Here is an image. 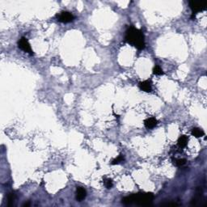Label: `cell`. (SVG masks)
<instances>
[{
	"mask_svg": "<svg viewBox=\"0 0 207 207\" xmlns=\"http://www.w3.org/2000/svg\"><path fill=\"white\" fill-rule=\"evenodd\" d=\"M154 199V195L151 193H134L130 196L125 197L122 199L124 205H137L140 206L151 205Z\"/></svg>",
	"mask_w": 207,
	"mask_h": 207,
	"instance_id": "1",
	"label": "cell"
},
{
	"mask_svg": "<svg viewBox=\"0 0 207 207\" xmlns=\"http://www.w3.org/2000/svg\"><path fill=\"white\" fill-rule=\"evenodd\" d=\"M125 41L134 45L138 50H142L145 48V37L142 32L133 26L129 27L125 33Z\"/></svg>",
	"mask_w": 207,
	"mask_h": 207,
	"instance_id": "2",
	"label": "cell"
},
{
	"mask_svg": "<svg viewBox=\"0 0 207 207\" xmlns=\"http://www.w3.org/2000/svg\"><path fill=\"white\" fill-rule=\"evenodd\" d=\"M189 7H190L193 14H198V12L204 11L206 7V2H197V1H190L189 2Z\"/></svg>",
	"mask_w": 207,
	"mask_h": 207,
	"instance_id": "3",
	"label": "cell"
},
{
	"mask_svg": "<svg viewBox=\"0 0 207 207\" xmlns=\"http://www.w3.org/2000/svg\"><path fill=\"white\" fill-rule=\"evenodd\" d=\"M58 21L61 23H70L75 19V16L72 13L69 12H62L57 16Z\"/></svg>",
	"mask_w": 207,
	"mask_h": 207,
	"instance_id": "4",
	"label": "cell"
},
{
	"mask_svg": "<svg viewBox=\"0 0 207 207\" xmlns=\"http://www.w3.org/2000/svg\"><path fill=\"white\" fill-rule=\"evenodd\" d=\"M18 46L21 50H23L25 53H28L29 54H33V50L30 46V44L28 43V40L27 38L21 37L18 41Z\"/></svg>",
	"mask_w": 207,
	"mask_h": 207,
	"instance_id": "5",
	"label": "cell"
},
{
	"mask_svg": "<svg viewBox=\"0 0 207 207\" xmlns=\"http://www.w3.org/2000/svg\"><path fill=\"white\" fill-rule=\"evenodd\" d=\"M87 196V192L85 190V188L82 187H77L76 189V199L79 202H82V200H84L85 198Z\"/></svg>",
	"mask_w": 207,
	"mask_h": 207,
	"instance_id": "6",
	"label": "cell"
},
{
	"mask_svg": "<svg viewBox=\"0 0 207 207\" xmlns=\"http://www.w3.org/2000/svg\"><path fill=\"white\" fill-rule=\"evenodd\" d=\"M139 87L142 91L146 92H150L152 90V85H151V82L149 80H146L143 82H139Z\"/></svg>",
	"mask_w": 207,
	"mask_h": 207,
	"instance_id": "7",
	"label": "cell"
},
{
	"mask_svg": "<svg viewBox=\"0 0 207 207\" xmlns=\"http://www.w3.org/2000/svg\"><path fill=\"white\" fill-rule=\"evenodd\" d=\"M144 125L147 129H153L154 127L157 125V120L155 118H147L146 120L144 121Z\"/></svg>",
	"mask_w": 207,
	"mask_h": 207,
	"instance_id": "8",
	"label": "cell"
},
{
	"mask_svg": "<svg viewBox=\"0 0 207 207\" xmlns=\"http://www.w3.org/2000/svg\"><path fill=\"white\" fill-rule=\"evenodd\" d=\"M188 137L185 136V135H181V137L179 138V139H178V146H179L180 148H184V147H185L186 146H187V144H188Z\"/></svg>",
	"mask_w": 207,
	"mask_h": 207,
	"instance_id": "9",
	"label": "cell"
},
{
	"mask_svg": "<svg viewBox=\"0 0 207 207\" xmlns=\"http://www.w3.org/2000/svg\"><path fill=\"white\" fill-rule=\"evenodd\" d=\"M191 134H192L193 136L196 137V138H201V137L205 135L204 131H203L202 129H199V128H193L192 129V131H191Z\"/></svg>",
	"mask_w": 207,
	"mask_h": 207,
	"instance_id": "10",
	"label": "cell"
},
{
	"mask_svg": "<svg viewBox=\"0 0 207 207\" xmlns=\"http://www.w3.org/2000/svg\"><path fill=\"white\" fill-rule=\"evenodd\" d=\"M16 199V194L14 193H11L7 196V201H8V205H12Z\"/></svg>",
	"mask_w": 207,
	"mask_h": 207,
	"instance_id": "11",
	"label": "cell"
},
{
	"mask_svg": "<svg viewBox=\"0 0 207 207\" xmlns=\"http://www.w3.org/2000/svg\"><path fill=\"white\" fill-rule=\"evenodd\" d=\"M123 161H124V156L122 155H120L118 158H116L115 160H113V162L111 163L113 165H115L118 164V163H120L123 162Z\"/></svg>",
	"mask_w": 207,
	"mask_h": 207,
	"instance_id": "12",
	"label": "cell"
},
{
	"mask_svg": "<svg viewBox=\"0 0 207 207\" xmlns=\"http://www.w3.org/2000/svg\"><path fill=\"white\" fill-rule=\"evenodd\" d=\"M153 73L156 75H163V71L159 66H155L153 69Z\"/></svg>",
	"mask_w": 207,
	"mask_h": 207,
	"instance_id": "13",
	"label": "cell"
},
{
	"mask_svg": "<svg viewBox=\"0 0 207 207\" xmlns=\"http://www.w3.org/2000/svg\"><path fill=\"white\" fill-rule=\"evenodd\" d=\"M185 163H186L185 159H179V160H177V161H176V164H177V166H178V167H181V166H183V165H184Z\"/></svg>",
	"mask_w": 207,
	"mask_h": 207,
	"instance_id": "14",
	"label": "cell"
},
{
	"mask_svg": "<svg viewBox=\"0 0 207 207\" xmlns=\"http://www.w3.org/2000/svg\"><path fill=\"white\" fill-rule=\"evenodd\" d=\"M104 184H105L106 188H111L113 187V181L110 179H107L104 181Z\"/></svg>",
	"mask_w": 207,
	"mask_h": 207,
	"instance_id": "15",
	"label": "cell"
}]
</instances>
